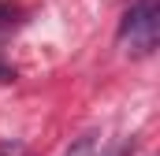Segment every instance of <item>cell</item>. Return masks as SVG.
<instances>
[{
  "mask_svg": "<svg viewBox=\"0 0 160 156\" xmlns=\"http://www.w3.org/2000/svg\"><path fill=\"white\" fill-rule=\"evenodd\" d=\"M119 41L130 56H149L160 41V4L157 0H130L119 22Z\"/></svg>",
  "mask_w": 160,
  "mask_h": 156,
  "instance_id": "6da1fadb",
  "label": "cell"
},
{
  "mask_svg": "<svg viewBox=\"0 0 160 156\" xmlns=\"http://www.w3.org/2000/svg\"><path fill=\"white\" fill-rule=\"evenodd\" d=\"M22 22V7L11 0H0V30H15Z\"/></svg>",
  "mask_w": 160,
  "mask_h": 156,
  "instance_id": "7a4b0ae2",
  "label": "cell"
},
{
  "mask_svg": "<svg viewBox=\"0 0 160 156\" xmlns=\"http://www.w3.org/2000/svg\"><path fill=\"white\" fill-rule=\"evenodd\" d=\"M108 156H134V141H123V145H116Z\"/></svg>",
  "mask_w": 160,
  "mask_h": 156,
  "instance_id": "3957f363",
  "label": "cell"
},
{
  "mask_svg": "<svg viewBox=\"0 0 160 156\" xmlns=\"http://www.w3.org/2000/svg\"><path fill=\"white\" fill-rule=\"evenodd\" d=\"M0 82H15V67H8L4 60H0Z\"/></svg>",
  "mask_w": 160,
  "mask_h": 156,
  "instance_id": "277c9868",
  "label": "cell"
},
{
  "mask_svg": "<svg viewBox=\"0 0 160 156\" xmlns=\"http://www.w3.org/2000/svg\"><path fill=\"white\" fill-rule=\"evenodd\" d=\"M0 156H19V145L15 141H0Z\"/></svg>",
  "mask_w": 160,
  "mask_h": 156,
  "instance_id": "5b68a950",
  "label": "cell"
}]
</instances>
